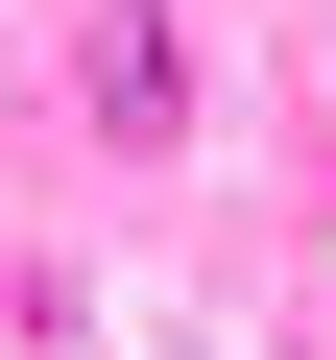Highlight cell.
<instances>
[{"label": "cell", "mask_w": 336, "mask_h": 360, "mask_svg": "<svg viewBox=\"0 0 336 360\" xmlns=\"http://www.w3.org/2000/svg\"><path fill=\"white\" fill-rule=\"evenodd\" d=\"M96 120H120V144H168V25H144V0L96 25Z\"/></svg>", "instance_id": "6da1fadb"}]
</instances>
